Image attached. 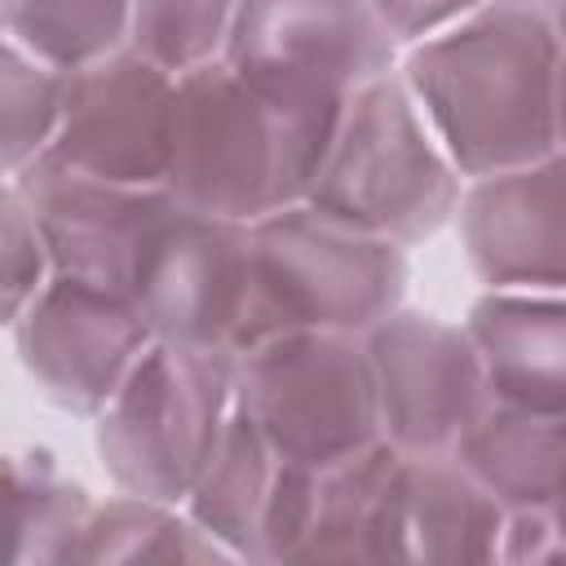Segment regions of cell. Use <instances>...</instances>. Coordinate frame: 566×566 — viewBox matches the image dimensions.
<instances>
[{
    "instance_id": "19",
    "label": "cell",
    "mask_w": 566,
    "mask_h": 566,
    "mask_svg": "<svg viewBox=\"0 0 566 566\" xmlns=\"http://www.w3.org/2000/svg\"><path fill=\"white\" fill-rule=\"evenodd\" d=\"M71 562L75 566H208V562H234V557L186 513V504L119 491L115 500L93 504Z\"/></svg>"
},
{
    "instance_id": "7",
    "label": "cell",
    "mask_w": 566,
    "mask_h": 566,
    "mask_svg": "<svg viewBox=\"0 0 566 566\" xmlns=\"http://www.w3.org/2000/svg\"><path fill=\"white\" fill-rule=\"evenodd\" d=\"M394 53L371 0H239L221 57L283 106L336 119L363 84L394 71Z\"/></svg>"
},
{
    "instance_id": "13",
    "label": "cell",
    "mask_w": 566,
    "mask_h": 566,
    "mask_svg": "<svg viewBox=\"0 0 566 566\" xmlns=\"http://www.w3.org/2000/svg\"><path fill=\"white\" fill-rule=\"evenodd\" d=\"M469 270L495 292H566V150L478 177L455 208Z\"/></svg>"
},
{
    "instance_id": "3",
    "label": "cell",
    "mask_w": 566,
    "mask_h": 566,
    "mask_svg": "<svg viewBox=\"0 0 566 566\" xmlns=\"http://www.w3.org/2000/svg\"><path fill=\"white\" fill-rule=\"evenodd\" d=\"M424 124L398 71L363 84L336 119L305 203L398 248L433 239L455 217L464 190L460 168Z\"/></svg>"
},
{
    "instance_id": "26",
    "label": "cell",
    "mask_w": 566,
    "mask_h": 566,
    "mask_svg": "<svg viewBox=\"0 0 566 566\" xmlns=\"http://www.w3.org/2000/svg\"><path fill=\"white\" fill-rule=\"evenodd\" d=\"M500 562H531V566H557V562H566V548L557 539V526H553L548 509L509 513Z\"/></svg>"
},
{
    "instance_id": "5",
    "label": "cell",
    "mask_w": 566,
    "mask_h": 566,
    "mask_svg": "<svg viewBox=\"0 0 566 566\" xmlns=\"http://www.w3.org/2000/svg\"><path fill=\"white\" fill-rule=\"evenodd\" d=\"M234 363L226 349L155 340L97 416L106 478L128 495L186 504L234 411Z\"/></svg>"
},
{
    "instance_id": "10",
    "label": "cell",
    "mask_w": 566,
    "mask_h": 566,
    "mask_svg": "<svg viewBox=\"0 0 566 566\" xmlns=\"http://www.w3.org/2000/svg\"><path fill=\"white\" fill-rule=\"evenodd\" d=\"M9 327L35 389L53 407L93 420L155 345L133 301L66 274H53Z\"/></svg>"
},
{
    "instance_id": "6",
    "label": "cell",
    "mask_w": 566,
    "mask_h": 566,
    "mask_svg": "<svg viewBox=\"0 0 566 566\" xmlns=\"http://www.w3.org/2000/svg\"><path fill=\"white\" fill-rule=\"evenodd\" d=\"M234 407L279 460L332 469L380 442V398L367 340L354 332H283L234 363Z\"/></svg>"
},
{
    "instance_id": "14",
    "label": "cell",
    "mask_w": 566,
    "mask_h": 566,
    "mask_svg": "<svg viewBox=\"0 0 566 566\" xmlns=\"http://www.w3.org/2000/svg\"><path fill=\"white\" fill-rule=\"evenodd\" d=\"M509 509L455 460L442 455H407L398 469V526H394V562H500Z\"/></svg>"
},
{
    "instance_id": "28",
    "label": "cell",
    "mask_w": 566,
    "mask_h": 566,
    "mask_svg": "<svg viewBox=\"0 0 566 566\" xmlns=\"http://www.w3.org/2000/svg\"><path fill=\"white\" fill-rule=\"evenodd\" d=\"M557 150H566V31H562V75H557Z\"/></svg>"
},
{
    "instance_id": "27",
    "label": "cell",
    "mask_w": 566,
    "mask_h": 566,
    "mask_svg": "<svg viewBox=\"0 0 566 566\" xmlns=\"http://www.w3.org/2000/svg\"><path fill=\"white\" fill-rule=\"evenodd\" d=\"M548 517H553L557 539H562V548H566V464H562V473H557V486H553V500H548Z\"/></svg>"
},
{
    "instance_id": "22",
    "label": "cell",
    "mask_w": 566,
    "mask_h": 566,
    "mask_svg": "<svg viewBox=\"0 0 566 566\" xmlns=\"http://www.w3.org/2000/svg\"><path fill=\"white\" fill-rule=\"evenodd\" d=\"M128 49L186 75L226 53L239 0H128Z\"/></svg>"
},
{
    "instance_id": "2",
    "label": "cell",
    "mask_w": 566,
    "mask_h": 566,
    "mask_svg": "<svg viewBox=\"0 0 566 566\" xmlns=\"http://www.w3.org/2000/svg\"><path fill=\"white\" fill-rule=\"evenodd\" d=\"M336 119L283 106L226 57H212L177 75V133L164 186L199 212L252 226L279 208L305 203Z\"/></svg>"
},
{
    "instance_id": "24",
    "label": "cell",
    "mask_w": 566,
    "mask_h": 566,
    "mask_svg": "<svg viewBox=\"0 0 566 566\" xmlns=\"http://www.w3.org/2000/svg\"><path fill=\"white\" fill-rule=\"evenodd\" d=\"M0 212H4V323H13L53 279V256L49 243L31 217V208L22 203V195L13 186H4L0 195Z\"/></svg>"
},
{
    "instance_id": "1",
    "label": "cell",
    "mask_w": 566,
    "mask_h": 566,
    "mask_svg": "<svg viewBox=\"0 0 566 566\" xmlns=\"http://www.w3.org/2000/svg\"><path fill=\"white\" fill-rule=\"evenodd\" d=\"M562 31L548 0H486L407 53L402 80L460 177L557 150Z\"/></svg>"
},
{
    "instance_id": "17",
    "label": "cell",
    "mask_w": 566,
    "mask_h": 566,
    "mask_svg": "<svg viewBox=\"0 0 566 566\" xmlns=\"http://www.w3.org/2000/svg\"><path fill=\"white\" fill-rule=\"evenodd\" d=\"M455 460L509 513L548 509L566 464V416H544L491 398L455 442Z\"/></svg>"
},
{
    "instance_id": "21",
    "label": "cell",
    "mask_w": 566,
    "mask_h": 566,
    "mask_svg": "<svg viewBox=\"0 0 566 566\" xmlns=\"http://www.w3.org/2000/svg\"><path fill=\"white\" fill-rule=\"evenodd\" d=\"M128 0H0L4 40L66 75L128 49Z\"/></svg>"
},
{
    "instance_id": "20",
    "label": "cell",
    "mask_w": 566,
    "mask_h": 566,
    "mask_svg": "<svg viewBox=\"0 0 566 566\" xmlns=\"http://www.w3.org/2000/svg\"><path fill=\"white\" fill-rule=\"evenodd\" d=\"M93 500L44 451L9 455V562L71 566Z\"/></svg>"
},
{
    "instance_id": "9",
    "label": "cell",
    "mask_w": 566,
    "mask_h": 566,
    "mask_svg": "<svg viewBox=\"0 0 566 566\" xmlns=\"http://www.w3.org/2000/svg\"><path fill=\"white\" fill-rule=\"evenodd\" d=\"M363 340L380 398V438L407 455L455 451L491 402L469 327L424 310H394Z\"/></svg>"
},
{
    "instance_id": "12",
    "label": "cell",
    "mask_w": 566,
    "mask_h": 566,
    "mask_svg": "<svg viewBox=\"0 0 566 566\" xmlns=\"http://www.w3.org/2000/svg\"><path fill=\"white\" fill-rule=\"evenodd\" d=\"M9 186L31 208L49 243L53 274L106 287L128 301L133 270L168 203V186L102 181L62 164L49 150L9 172Z\"/></svg>"
},
{
    "instance_id": "8",
    "label": "cell",
    "mask_w": 566,
    "mask_h": 566,
    "mask_svg": "<svg viewBox=\"0 0 566 566\" xmlns=\"http://www.w3.org/2000/svg\"><path fill=\"white\" fill-rule=\"evenodd\" d=\"M252 279V226L199 212L168 190L142 248L128 301L155 340L239 354Z\"/></svg>"
},
{
    "instance_id": "23",
    "label": "cell",
    "mask_w": 566,
    "mask_h": 566,
    "mask_svg": "<svg viewBox=\"0 0 566 566\" xmlns=\"http://www.w3.org/2000/svg\"><path fill=\"white\" fill-rule=\"evenodd\" d=\"M0 102H4V172H18L44 155L57 137L66 106V71H53L4 40L0 53Z\"/></svg>"
},
{
    "instance_id": "4",
    "label": "cell",
    "mask_w": 566,
    "mask_h": 566,
    "mask_svg": "<svg viewBox=\"0 0 566 566\" xmlns=\"http://www.w3.org/2000/svg\"><path fill=\"white\" fill-rule=\"evenodd\" d=\"M407 252L310 203L252 221V279L239 354L283 332H371L402 310Z\"/></svg>"
},
{
    "instance_id": "15",
    "label": "cell",
    "mask_w": 566,
    "mask_h": 566,
    "mask_svg": "<svg viewBox=\"0 0 566 566\" xmlns=\"http://www.w3.org/2000/svg\"><path fill=\"white\" fill-rule=\"evenodd\" d=\"M500 402L566 416V292H486L464 318Z\"/></svg>"
},
{
    "instance_id": "18",
    "label": "cell",
    "mask_w": 566,
    "mask_h": 566,
    "mask_svg": "<svg viewBox=\"0 0 566 566\" xmlns=\"http://www.w3.org/2000/svg\"><path fill=\"white\" fill-rule=\"evenodd\" d=\"M283 460L274 455V447L261 438V429L234 407L199 482L186 495V513L234 557V562H252L256 553V535L274 495Z\"/></svg>"
},
{
    "instance_id": "25",
    "label": "cell",
    "mask_w": 566,
    "mask_h": 566,
    "mask_svg": "<svg viewBox=\"0 0 566 566\" xmlns=\"http://www.w3.org/2000/svg\"><path fill=\"white\" fill-rule=\"evenodd\" d=\"M482 4L486 0H371V9L380 13V22L389 27V35L398 44H420V40L455 27L460 18H469Z\"/></svg>"
},
{
    "instance_id": "11",
    "label": "cell",
    "mask_w": 566,
    "mask_h": 566,
    "mask_svg": "<svg viewBox=\"0 0 566 566\" xmlns=\"http://www.w3.org/2000/svg\"><path fill=\"white\" fill-rule=\"evenodd\" d=\"M177 133V75L119 49L66 75V106L49 155L62 164L119 181L164 186Z\"/></svg>"
},
{
    "instance_id": "16",
    "label": "cell",
    "mask_w": 566,
    "mask_h": 566,
    "mask_svg": "<svg viewBox=\"0 0 566 566\" xmlns=\"http://www.w3.org/2000/svg\"><path fill=\"white\" fill-rule=\"evenodd\" d=\"M398 469L402 451L385 438L332 469H318L296 562H394Z\"/></svg>"
},
{
    "instance_id": "29",
    "label": "cell",
    "mask_w": 566,
    "mask_h": 566,
    "mask_svg": "<svg viewBox=\"0 0 566 566\" xmlns=\"http://www.w3.org/2000/svg\"><path fill=\"white\" fill-rule=\"evenodd\" d=\"M553 18H557V31H566V0H548Z\"/></svg>"
}]
</instances>
